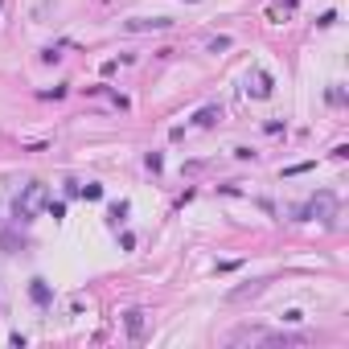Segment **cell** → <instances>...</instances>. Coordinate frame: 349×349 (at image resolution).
<instances>
[{
    "label": "cell",
    "instance_id": "6da1fadb",
    "mask_svg": "<svg viewBox=\"0 0 349 349\" xmlns=\"http://www.w3.org/2000/svg\"><path fill=\"white\" fill-rule=\"evenodd\" d=\"M33 300H37V304H49V288H45L41 279H33Z\"/></svg>",
    "mask_w": 349,
    "mask_h": 349
},
{
    "label": "cell",
    "instance_id": "7a4b0ae2",
    "mask_svg": "<svg viewBox=\"0 0 349 349\" xmlns=\"http://www.w3.org/2000/svg\"><path fill=\"white\" fill-rule=\"evenodd\" d=\"M140 316H144V312H128V329H132V337H140V329H144Z\"/></svg>",
    "mask_w": 349,
    "mask_h": 349
},
{
    "label": "cell",
    "instance_id": "3957f363",
    "mask_svg": "<svg viewBox=\"0 0 349 349\" xmlns=\"http://www.w3.org/2000/svg\"><path fill=\"white\" fill-rule=\"evenodd\" d=\"M255 94H271V78L267 74H255Z\"/></svg>",
    "mask_w": 349,
    "mask_h": 349
},
{
    "label": "cell",
    "instance_id": "277c9868",
    "mask_svg": "<svg viewBox=\"0 0 349 349\" xmlns=\"http://www.w3.org/2000/svg\"><path fill=\"white\" fill-rule=\"evenodd\" d=\"M214 115H222V107H206V111L197 115V123H202V128H206V123H214Z\"/></svg>",
    "mask_w": 349,
    "mask_h": 349
},
{
    "label": "cell",
    "instance_id": "5b68a950",
    "mask_svg": "<svg viewBox=\"0 0 349 349\" xmlns=\"http://www.w3.org/2000/svg\"><path fill=\"white\" fill-rule=\"evenodd\" d=\"M123 214H128V202H119V206H111V222H115V226H119V222H123Z\"/></svg>",
    "mask_w": 349,
    "mask_h": 349
}]
</instances>
